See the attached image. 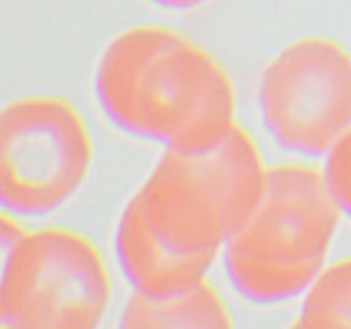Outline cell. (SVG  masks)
Instances as JSON below:
<instances>
[{"label":"cell","instance_id":"cell-1","mask_svg":"<svg viewBox=\"0 0 351 329\" xmlns=\"http://www.w3.org/2000/svg\"><path fill=\"white\" fill-rule=\"evenodd\" d=\"M94 94L118 130L165 147H209L236 125V91L223 66L170 27L118 32L99 59Z\"/></svg>","mask_w":351,"mask_h":329},{"label":"cell","instance_id":"cell-2","mask_svg":"<svg viewBox=\"0 0 351 329\" xmlns=\"http://www.w3.org/2000/svg\"><path fill=\"white\" fill-rule=\"evenodd\" d=\"M322 170L276 164L251 217L223 246V268L236 293L258 305L304 295L327 268L339 219Z\"/></svg>","mask_w":351,"mask_h":329},{"label":"cell","instance_id":"cell-3","mask_svg":"<svg viewBox=\"0 0 351 329\" xmlns=\"http://www.w3.org/2000/svg\"><path fill=\"white\" fill-rule=\"evenodd\" d=\"M265 172L256 141L236 123L209 147H165L130 199L170 246L219 256L256 209Z\"/></svg>","mask_w":351,"mask_h":329},{"label":"cell","instance_id":"cell-4","mask_svg":"<svg viewBox=\"0 0 351 329\" xmlns=\"http://www.w3.org/2000/svg\"><path fill=\"white\" fill-rule=\"evenodd\" d=\"M94 141L62 96H18L0 106V209L37 219L57 212L86 182Z\"/></svg>","mask_w":351,"mask_h":329},{"label":"cell","instance_id":"cell-5","mask_svg":"<svg viewBox=\"0 0 351 329\" xmlns=\"http://www.w3.org/2000/svg\"><path fill=\"white\" fill-rule=\"evenodd\" d=\"M104 253L71 229L25 231L12 253L5 324L12 329H96L111 302Z\"/></svg>","mask_w":351,"mask_h":329},{"label":"cell","instance_id":"cell-6","mask_svg":"<svg viewBox=\"0 0 351 329\" xmlns=\"http://www.w3.org/2000/svg\"><path fill=\"white\" fill-rule=\"evenodd\" d=\"M258 99L278 145L327 155L351 128V54L329 37H300L265 66Z\"/></svg>","mask_w":351,"mask_h":329},{"label":"cell","instance_id":"cell-7","mask_svg":"<svg viewBox=\"0 0 351 329\" xmlns=\"http://www.w3.org/2000/svg\"><path fill=\"white\" fill-rule=\"evenodd\" d=\"M118 268L133 285V293L175 295L206 280L217 256L187 253L160 239L133 199L125 202L113 236Z\"/></svg>","mask_w":351,"mask_h":329},{"label":"cell","instance_id":"cell-8","mask_svg":"<svg viewBox=\"0 0 351 329\" xmlns=\"http://www.w3.org/2000/svg\"><path fill=\"white\" fill-rule=\"evenodd\" d=\"M118 329H234V317L219 290L202 280L165 297L133 293L123 305Z\"/></svg>","mask_w":351,"mask_h":329},{"label":"cell","instance_id":"cell-9","mask_svg":"<svg viewBox=\"0 0 351 329\" xmlns=\"http://www.w3.org/2000/svg\"><path fill=\"white\" fill-rule=\"evenodd\" d=\"M300 329H351V256L324 268L304 290Z\"/></svg>","mask_w":351,"mask_h":329},{"label":"cell","instance_id":"cell-10","mask_svg":"<svg viewBox=\"0 0 351 329\" xmlns=\"http://www.w3.org/2000/svg\"><path fill=\"white\" fill-rule=\"evenodd\" d=\"M322 167L324 182L344 217L351 219V128L329 150Z\"/></svg>","mask_w":351,"mask_h":329},{"label":"cell","instance_id":"cell-11","mask_svg":"<svg viewBox=\"0 0 351 329\" xmlns=\"http://www.w3.org/2000/svg\"><path fill=\"white\" fill-rule=\"evenodd\" d=\"M25 229L20 226L18 217L0 209V324H5V290H8V273H10L12 253L18 248Z\"/></svg>","mask_w":351,"mask_h":329},{"label":"cell","instance_id":"cell-12","mask_svg":"<svg viewBox=\"0 0 351 329\" xmlns=\"http://www.w3.org/2000/svg\"><path fill=\"white\" fill-rule=\"evenodd\" d=\"M152 3L160 8H170V10H187V8L202 5L206 0H152Z\"/></svg>","mask_w":351,"mask_h":329},{"label":"cell","instance_id":"cell-13","mask_svg":"<svg viewBox=\"0 0 351 329\" xmlns=\"http://www.w3.org/2000/svg\"><path fill=\"white\" fill-rule=\"evenodd\" d=\"M287 329H300V327H298V322H293V324H290V327H287Z\"/></svg>","mask_w":351,"mask_h":329},{"label":"cell","instance_id":"cell-14","mask_svg":"<svg viewBox=\"0 0 351 329\" xmlns=\"http://www.w3.org/2000/svg\"><path fill=\"white\" fill-rule=\"evenodd\" d=\"M0 329H12V327H8V324H0Z\"/></svg>","mask_w":351,"mask_h":329}]
</instances>
